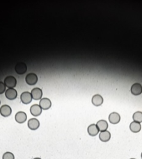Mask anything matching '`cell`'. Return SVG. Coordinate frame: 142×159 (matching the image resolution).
<instances>
[{"label":"cell","mask_w":142,"mask_h":159,"mask_svg":"<svg viewBox=\"0 0 142 159\" xmlns=\"http://www.w3.org/2000/svg\"><path fill=\"white\" fill-rule=\"evenodd\" d=\"M130 159H135V158H130Z\"/></svg>","instance_id":"cell-24"},{"label":"cell","mask_w":142,"mask_h":159,"mask_svg":"<svg viewBox=\"0 0 142 159\" xmlns=\"http://www.w3.org/2000/svg\"><path fill=\"white\" fill-rule=\"evenodd\" d=\"M27 119V114L23 111H19L15 115V120L19 124H22L25 122Z\"/></svg>","instance_id":"cell-4"},{"label":"cell","mask_w":142,"mask_h":159,"mask_svg":"<svg viewBox=\"0 0 142 159\" xmlns=\"http://www.w3.org/2000/svg\"><path fill=\"white\" fill-rule=\"evenodd\" d=\"M0 103H1V101H0Z\"/></svg>","instance_id":"cell-25"},{"label":"cell","mask_w":142,"mask_h":159,"mask_svg":"<svg viewBox=\"0 0 142 159\" xmlns=\"http://www.w3.org/2000/svg\"><path fill=\"white\" fill-rule=\"evenodd\" d=\"M38 76H37L35 73H32V72L27 74L25 77V81L27 82V83L30 86L35 85V84L38 82Z\"/></svg>","instance_id":"cell-2"},{"label":"cell","mask_w":142,"mask_h":159,"mask_svg":"<svg viewBox=\"0 0 142 159\" xmlns=\"http://www.w3.org/2000/svg\"><path fill=\"white\" fill-rule=\"evenodd\" d=\"M4 92H6V86L3 82L0 81V95L3 94Z\"/></svg>","instance_id":"cell-21"},{"label":"cell","mask_w":142,"mask_h":159,"mask_svg":"<svg viewBox=\"0 0 142 159\" xmlns=\"http://www.w3.org/2000/svg\"><path fill=\"white\" fill-rule=\"evenodd\" d=\"M4 83L9 88H14L17 85V80L13 76H8L5 78Z\"/></svg>","instance_id":"cell-1"},{"label":"cell","mask_w":142,"mask_h":159,"mask_svg":"<svg viewBox=\"0 0 142 159\" xmlns=\"http://www.w3.org/2000/svg\"><path fill=\"white\" fill-rule=\"evenodd\" d=\"M92 104L96 106H101L103 103V97L99 94H96V95H93L91 99Z\"/></svg>","instance_id":"cell-15"},{"label":"cell","mask_w":142,"mask_h":159,"mask_svg":"<svg viewBox=\"0 0 142 159\" xmlns=\"http://www.w3.org/2000/svg\"><path fill=\"white\" fill-rule=\"evenodd\" d=\"M141 158H142V153H141Z\"/></svg>","instance_id":"cell-23"},{"label":"cell","mask_w":142,"mask_h":159,"mask_svg":"<svg viewBox=\"0 0 142 159\" xmlns=\"http://www.w3.org/2000/svg\"><path fill=\"white\" fill-rule=\"evenodd\" d=\"M2 159H15V156L13 153L7 151V152H5L3 154Z\"/></svg>","instance_id":"cell-20"},{"label":"cell","mask_w":142,"mask_h":159,"mask_svg":"<svg viewBox=\"0 0 142 159\" xmlns=\"http://www.w3.org/2000/svg\"><path fill=\"white\" fill-rule=\"evenodd\" d=\"M5 95H6V97L9 99V100H13V99H16L17 93L16 89L9 88L5 92Z\"/></svg>","instance_id":"cell-11"},{"label":"cell","mask_w":142,"mask_h":159,"mask_svg":"<svg viewBox=\"0 0 142 159\" xmlns=\"http://www.w3.org/2000/svg\"><path fill=\"white\" fill-rule=\"evenodd\" d=\"M30 113L33 116L38 117L42 113V108L38 104H34L30 108Z\"/></svg>","instance_id":"cell-12"},{"label":"cell","mask_w":142,"mask_h":159,"mask_svg":"<svg viewBox=\"0 0 142 159\" xmlns=\"http://www.w3.org/2000/svg\"><path fill=\"white\" fill-rule=\"evenodd\" d=\"M11 113L12 109L9 105H3L0 108V114L5 118L11 115Z\"/></svg>","instance_id":"cell-13"},{"label":"cell","mask_w":142,"mask_h":159,"mask_svg":"<svg viewBox=\"0 0 142 159\" xmlns=\"http://www.w3.org/2000/svg\"><path fill=\"white\" fill-rule=\"evenodd\" d=\"M39 106H41L42 110H48L49 108H50L52 106V102L50 99L46 97L42 98L41 100H40Z\"/></svg>","instance_id":"cell-5"},{"label":"cell","mask_w":142,"mask_h":159,"mask_svg":"<svg viewBox=\"0 0 142 159\" xmlns=\"http://www.w3.org/2000/svg\"><path fill=\"white\" fill-rule=\"evenodd\" d=\"M32 96L29 92H23L20 95V100L24 104H29L31 102Z\"/></svg>","instance_id":"cell-6"},{"label":"cell","mask_w":142,"mask_h":159,"mask_svg":"<svg viewBox=\"0 0 142 159\" xmlns=\"http://www.w3.org/2000/svg\"><path fill=\"white\" fill-rule=\"evenodd\" d=\"M134 122H137L141 123L142 122V112L141 111H137L133 114V116Z\"/></svg>","instance_id":"cell-19"},{"label":"cell","mask_w":142,"mask_h":159,"mask_svg":"<svg viewBox=\"0 0 142 159\" xmlns=\"http://www.w3.org/2000/svg\"><path fill=\"white\" fill-rule=\"evenodd\" d=\"M129 129L133 133H138L141 131V124L139 122H133L130 123L129 125Z\"/></svg>","instance_id":"cell-18"},{"label":"cell","mask_w":142,"mask_h":159,"mask_svg":"<svg viewBox=\"0 0 142 159\" xmlns=\"http://www.w3.org/2000/svg\"><path fill=\"white\" fill-rule=\"evenodd\" d=\"M120 120H121V116L118 113L113 112V113L109 114V121L111 124L116 125V124H118L119 122H120Z\"/></svg>","instance_id":"cell-10"},{"label":"cell","mask_w":142,"mask_h":159,"mask_svg":"<svg viewBox=\"0 0 142 159\" xmlns=\"http://www.w3.org/2000/svg\"><path fill=\"white\" fill-rule=\"evenodd\" d=\"M96 126L97 127H98L99 131H107L108 129V123L107 122L106 120H99L98 122L96 124Z\"/></svg>","instance_id":"cell-17"},{"label":"cell","mask_w":142,"mask_h":159,"mask_svg":"<svg viewBox=\"0 0 142 159\" xmlns=\"http://www.w3.org/2000/svg\"><path fill=\"white\" fill-rule=\"evenodd\" d=\"M34 159H41V158H34Z\"/></svg>","instance_id":"cell-22"},{"label":"cell","mask_w":142,"mask_h":159,"mask_svg":"<svg viewBox=\"0 0 142 159\" xmlns=\"http://www.w3.org/2000/svg\"><path fill=\"white\" fill-rule=\"evenodd\" d=\"M15 70L17 74H23L27 71V65L23 62H20L16 64V67H15Z\"/></svg>","instance_id":"cell-3"},{"label":"cell","mask_w":142,"mask_h":159,"mask_svg":"<svg viewBox=\"0 0 142 159\" xmlns=\"http://www.w3.org/2000/svg\"><path fill=\"white\" fill-rule=\"evenodd\" d=\"M130 91L134 95H139L142 93V86L140 83H135L131 86Z\"/></svg>","instance_id":"cell-9"},{"label":"cell","mask_w":142,"mask_h":159,"mask_svg":"<svg viewBox=\"0 0 142 159\" xmlns=\"http://www.w3.org/2000/svg\"><path fill=\"white\" fill-rule=\"evenodd\" d=\"M31 94L33 99L39 100V99H41L42 96H43V91L39 88H34L31 90Z\"/></svg>","instance_id":"cell-8"},{"label":"cell","mask_w":142,"mask_h":159,"mask_svg":"<svg viewBox=\"0 0 142 159\" xmlns=\"http://www.w3.org/2000/svg\"><path fill=\"white\" fill-rule=\"evenodd\" d=\"M27 125L29 129L32 131H35L38 129L40 126V122L36 118H31L27 122Z\"/></svg>","instance_id":"cell-7"},{"label":"cell","mask_w":142,"mask_h":159,"mask_svg":"<svg viewBox=\"0 0 142 159\" xmlns=\"http://www.w3.org/2000/svg\"><path fill=\"white\" fill-rule=\"evenodd\" d=\"M99 139L103 143L108 142L111 139V133L107 130L104 131H101V132L99 133Z\"/></svg>","instance_id":"cell-14"},{"label":"cell","mask_w":142,"mask_h":159,"mask_svg":"<svg viewBox=\"0 0 142 159\" xmlns=\"http://www.w3.org/2000/svg\"><path fill=\"white\" fill-rule=\"evenodd\" d=\"M87 132L89 134V136H96L99 133V130L98 127H97L96 125L95 124H91L89 125L87 128Z\"/></svg>","instance_id":"cell-16"}]
</instances>
